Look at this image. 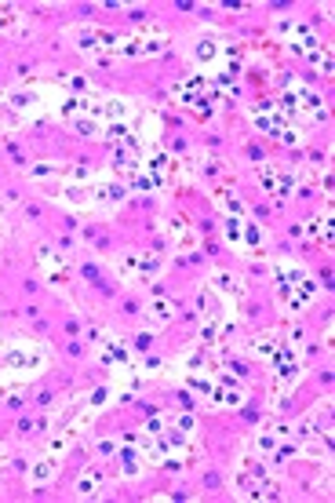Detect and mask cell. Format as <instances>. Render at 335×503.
Returning a JSON list of instances; mask_svg holds the SVG:
<instances>
[{
	"label": "cell",
	"mask_w": 335,
	"mask_h": 503,
	"mask_svg": "<svg viewBox=\"0 0 335 503\" xmlns=\"http://www.w3.org/2000/svg\"><path fill=\"white\" fill-rule=\"evenodd\" d=\"M51 470H55V460H44V463H40V467H36V470H33V481H44V478H48V474H51Z\"/></svg>",
	"instance_id": "1"
},
{
	"label": "cell",
	"mask_w": 335,
	"mask_h": 503,
	"mask_svg": "<svg viewBox=\"0 0 335 503\" xmlns=\"http://www.w3.org/2000/svg\"><path fill=\"white\" fill-rule=\"evenodd\" d=\"M95 485H99V474H84V478H80V492H84V496L95 492Z\"/></svg>",
	"instance_id": "2"
},
{
	"label": "cell",
	"mask_w": 335,
	"mask_h": 503,
	"mask_svg": "<svg viewBox=\"0 0 335 503\" xmlns=\"http://www.w3.org/2000/svg\"><path fill=\"white\" fill-rule=\"evenodd\" d=\"M153 314H157V318L164 321L168 314H171V299H157V303H153Z\"/></svg>",
	"instance_id": "3"
}]
</instances>
